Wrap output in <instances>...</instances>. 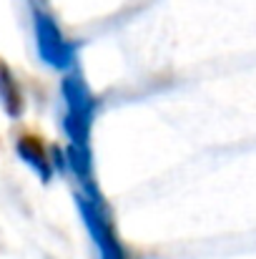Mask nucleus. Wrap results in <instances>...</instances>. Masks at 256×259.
<instances>
[{
	"mask_svg": "<svg viewBox=\"0 0 256 259\" xmlns=\"http://www.w3.org/2000/svg\"><path fill=\"white\" fill-rule=\"evenodd\" d=\"M61 93H63V103H66L63 131L68 136V146L90 149V128H93L95 111H98L95 93L85 83L83 76L76 73V71H71V73L63 76Z\"/></svg>",
	"mask_w": 256,
	"mask_h": 259,
	"instance_id": "1",
	"label": "nucleus"
},
{
	"mask_svg": "<svg viewBox=\"0 0 256 259\" xmlns=\"http://www.w3.org/2000/svg\"><path fill=\"white\" fill-rule=\"evenodd\" d=\"M0 108L5 111L8 118H20L25 101H23V91L18 86V78L13 76V71L8 68L5 61H0Z\"/></svg>",
	"mask_w": 256,
	"mask_h": 259,
	"instance_id": "5",
	"label": "nucleus"
},
{
	"mask_svg": "<svg viewBox=\"0 0 256 259\" xmlns=\"http://www.w3.org/2000/svg\"><path fill=\"white\" fill-rule=\"evenodd\" d=\"M15 154L20 156V161H25L35 171L40 181L53 179V156L35 134H20L15 139Z\"/></svg>",
	"mask_w": 256,
	"mask_h": 259,
	"instance_id": "4",
	"label": "nucleus"
},
{
	"mask_svg": "<svg viewBox=\"0 0 256 259\" xmlns=\"http://www.w3.org/2000/svg\"><path fill=\"white\" fill-rule=\"evenodd\" d=\"M33 33H35V48L43 63H48L56 71H71L76 66L78 43L68 40L61 30V25L48 13L33 15Z\"/></svg>",
	"mask_w": 256,
	"mask_h": 259,
	"instance_id": "3",
	"label": "nucleus"
},
{
	"mask_svg": "<svg viewBox=\"0 0 256 259\" xmlns=\"http://www.w3.org/2000/svg\"><path fill=\"white\" fill-rule=\"evenodd\" d=\"M76 204H78V211H81V219H83L88 234L93 237V244L100 252V259H131L116 232V224L111 219V211H108L98 186L81 189L76 194Z\"/></svg>",
	"mask_w": 256,
	"mask_h": 259,
	"instance_id": "2",
	"label": "nucleus"
}]
</instances>
